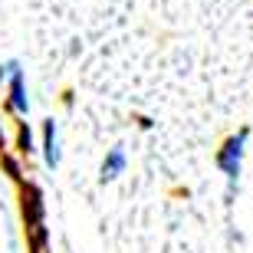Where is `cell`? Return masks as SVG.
Listing matches in <instances>:
<instances>
[{
    "label": "cell",
    "instance_id": "obj_1",
    "mask_svg": "<svg viewBox=\"0 0 253 253\" xmlns=\"http://www.w3.org/2000/svg\"><path fill=\"white\" fill-rule=\"evenodd\" d=\"M247 138H250V128H240L237 135H230V138L220 145V151H217V168H220V174L227 178V201L234 197L237 181H240V168H244V145H247Z\"/></svg>",
    "mask_w": 253,
    "mask_h": 253
},
{
    "label": "cell",
    "instance_id": "obj_2",
    "mask_svg": "<svg viewBox=\"0 0 253 253\" xmlns=\"http://www.w3.org/2000/svg\"><path fill=\"white\" fill-rule=\"evenodd\" d=\"M3 73H7V79H10L7 109H10L13 115H20V119H27V112H30V99H27V79H23V69H20L17 59H10V63H3Z\"/></svg>",
    "mask_w": 253,
    "mask_h": 253
},
{
    "label": "cell",
    "instance_id": "obj_3",
    "mask_svg": "<svg viewBox=\"0 0 253 253\" xmlns=\"http://www.w3.org/2000/svg\"><path fill=\"white\" fill-rule=\"evenodd\" d=\"M20 211H23V224H27V234L43 227V191L37 184H23L20 181Z\"/></svg>",
    "mask_w": 253,
    "mask_h": 253
},
{
    "label": "cell",
    "instance_id": "obj_4",
    "mask_svg": "<svg viewBox=\"0 0 253 253\" xmlns=\"http://www.w3.org/2000/svg\"><path fill=\"white\" fill-rule=\"evenodd\" d=\"M125 165H128V158H125V148H122V145L109 148V155L102 158V168H99V181H102V184L115 181V178L125 171Z\"/></svg>",
    "mask_w": 253,
    "mask_h": 253
},
{
    "label": "cell",
    "instance_id": "obj_5",
    "mask_svg": "<svg viewBox=\"0 0 253 253\" xmlns=\"http://www.w3.org/2000/svg\"><path fill=\"white\" fill-rule=\"evenodd\" d=\"M43 161H46V168L56 171L59 168V128L53 119L43 122Z\"/></svg>",
    "mask_w": 253,
    "mask_h": 253
},
{
    "label": "cell",
    "instance_id": "obj_6",
    "mask_svg": "<svg viewBox=\"0 0 253 253\" xmlns=\"http://www.w3.org/2000/svg\"><path fill=\"white\" fill-rule=\"evenodd\" d=\"M17 148H20V155H33V151H37V145H33V131H30L27 122H20V128H17Z\"/></svg>",
    "mask_w": 253,
    "mask_h": 253
},
{
    "label": "cell",
    "instance_id": "obj_7",
    "mask_svg": "<svg viewBox=\"0 0 253 253\" xmlns=\"http://www.w3.org/2000/svg\"><path fill=\"white\" fill-rule=\"evenodd\" d=\"M0 165H3V171H7L13 181H23V171H20L17 158H10V155H0Z\"/></svg>",
    "mask_w": 253,
    "mask_h": 253
},
{
    "label": "cell",
    "instance_id": "obj_8",
    "mask_svg": "<svg viewBox=\"0 0 253 253\" xmlns=\"http://www.w3.org/2000/svg\"><path fill=\"white\" fill-rule=\"evenodd\" d=\"M3 76H7V73H3V66H0V83H3Z\"/></svg>",
    "mask_w": 253,
    "mask_h": 253
},
{
    "label": "cell",
    "instance_id": "obj_9",
    "mask_svg": "<svg viewBox=\"0 0 253 253\" xmlns=\"http://www.w3.org/2000/svg\"><path fill=\"white\" fill-rule=\"evenodd\" d=\"M0 145H3V131H0Z\"/></svg>",
    "mask_w": 253,
    "mask_h": 253
}]
</instances>
